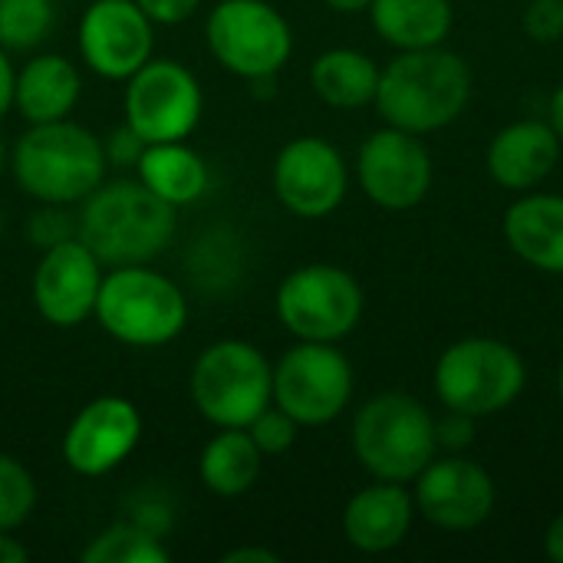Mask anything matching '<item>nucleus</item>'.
I'll list each match as a JSON object with an SVG mask.
<instances>
[{
	"label": "nucleus",
	"instance_id": "obj_1",
	"mask_svg": "<svg viewBox=\"0 0 563 563\" xmlns=\"http://www.w3.org/2000/svg\"><path fill=\"white\" fill-rule=\"evenodd\" d=\"M178 231V208L148 191L139 178L102 181L79 208V241L102 267L152 264Z\"/></svg>",
	"mask_w": 563,
	"mask_h": 563
},
{
	"label": "nucleus",
	"instance_id": "obj_40",
	"mask_svg": "<svg viewBox=\"0 0 563 563\" xmlns=\"http://www.w3.org/2000/svg\"><path fill=\"white\" fill-rule=\"evenodd\" d=\"M551 125H554V132L561 135L563 142V82L554 89V96H551Z\"/></svg>",
	"mask_w": 563,
	"mask_h": 563
},
{
	"label": "nucleus",
	"instance_id": "obj_5",
	"mask_svg": "<svg viewBox=\"0 0 563 563\" xmlns=\"http://www.w3.org/2000/svg\"><path fill=\"white\" fill-rule=\"evenodd\" d=\"M435 449V419L409 393H379L353 419V452L376 482H416Z\"/></svg>",
	"mask_w": 563,
	"mask_h": 563
},
{
	"label": "nucleus",
	"instance_id": "obj_16",
	"mask_svg": "<svg viewBox=\"0 0 563 563\" xmlns=\"http://www.w3.org/2000/svg\"><path fill=\"white\" fill-rule=\"evenodd\" d=\"M102 277V261L79 238L53 244L33 271V307L49 327H79L96 313Z\"/></svg>",
	"mask_w": 563,
	"mask_h": 563
},
{
	"label": "nucleus",
	"instance_id": "obj_12",
	"mask_svg": "<svg viewBox=\"0 0 563 563\" xmlns=\"http://www.w3.org/2000/svg\"><path fill=\"white\" fill-rule=\"evenodd\" d=\"M432 155L422 135L386 125L373 132L356 155V178L363 195L386 211L416 208L432 188Z\"/></svg>",
	"mask_w": 563,
	"mask_h": 563
},
{
	"label": "nucleus",
	"instance_id": "obj_35",
	"mask_svg": "<svg viewBox=\"0 0 563 563\" xmlns=\"http://www.w3.org/2000/svg\"><path fill=\"white\" fill-rule=\"evenodd\" d=\"M145 13H148V20L152 23H158V26H175V23H181V20H188L198 7H201V0H135Z\"/></svg>",
	"mask_w": 563,
	"mask_h": 563
},
{
	"label": "nucleus",
	"instance_id": "obj_14",
	"mask_svg": "<svg viewBox=\"0 0 563 563\" xmlns=\"http://www.w3.org/2000/svg\"><path fill=\"white\" fill-rule=\"evenodd\" d=\"M155 49V23L135 0H96L79 20L82 63L112 82L139 73Z\"/></svg>",
	"mask_w": 563,
	"mask_h": 563
},
{
	"label": "nucleus",
	"instance_id": "obj_25",
	"mask_svg": "<svg viewBox=\"0 0 563 563\" xmlns=\"http://www.w3.org/2000/svg\"><path fill=\"white\" fill-rule=\"evenodd\" d=\"M310 86L333 109H363L376 99L379 66L373 56H366L360 49L336 46L313 59Z\"/></svg>",
	"mask_w": 563,
	"mask_h": 563
},
{
	"label": "nucleus",
	"instance_id": "obj_19",
	"mask_svg": "<svg viewBox=\"0 0 563 563\" xmlns=\"http://www.w3.org/2000/svg\"><path fill=\"white\" fill-rule=\"evenodd\" d=\"M416 521V498L406 485L376 482L356 492L343 511V538L363 554H386L399 548Z\"/></svg>",
	"mask_w": 563,
	"mask_h": 563
},
{
	"label": "nucleus",
	"instance_id": "obj_43",
	"mask_svg": "<svg viewBox=\"0 0 563 563\" xmlns=\"http://www.w3.org/2000/svg\"><path fill=\"white\" fill-rule=\"evenodd\" d=\"M558 393H561V402H563V366H561V376H558Z\"/></svg>",
	"mask_w": 563,
	"mask_h": 563
},
{
	"label": "nucleus",
	"instance_id": "obj_8",
	"mask_svg": "<svg viewBox=\"0 0 563 563\" xmlns=\"http://www.w3.org/2000/svg\"><path fill=\"white\" fill-rule=\"evenodd\" d=\"M363 287L336 264H303L277 287V320L310 343H340L363 320Z\"/></svg>",
	"mask_w": 563,
	"mask_h": 563
},
{
	"label": "nucleus",
	"instance_id": "obj_36",
	"mask_svg": "<svg viewBox=\"0 0 563 563\" xmlns=\"http://www.w3.org/2000/svg\"><path fill=\"white\" fill-rule=\"evenodd\" d=\"M13 86H16V69L7 56V46H0V119L13 109Z\"/></svg>",
	"mask_w": 563,
	"mask_h": 563
},
{
	"label": "nucleus",
	"instance_id": "obj_13",
	"mask_svg": "<svg viewBox=\"0 0 563 563\" xmlns=\"http://www.w3.org/2000/svg\"><path fill=\"white\" fill-rule=\"evenodd\" d=\"M271 178L277 201L303 221L333 214L350 188V168L340 148L320 135L290 139L277 152Z\"/></svg>",
	"mask_w": 563,
	"mask_h": 563
},
{
	"label": "nucleus",
	"instance_id": "obj_29",
	"mask_svg": "<svg viewBox=\"0 0 563 563\" xmlns=\"http://www.w3.org/2000/svg\"><path fill=\"white\" fill-rule=\"evenodd\" d=\"M26 238L46 251L53 244H63L69 238H79V218L66 211V205H40L26 221Z\"/></svg>",
	"mask_w": 563,
	"mask_h": 563
},
{
	"label": "nucleus",
	"instance_id": "obj_11",
	"mask_svg": "<svg viewBox=\"0 0 563 563\" xmlns=\"http://www.w3.org/2000/svg\"><path fill=\"white\" fill-rule=\"evenodd\" d=\"M353 399V366L336 343L300 340L274 366V406L297 426H327Z\"/></svg>",
	"mask_w": 563,
	"mask_h": 563
},
{
	"label": "nucleus",
	"instance_id": "obj_4",
	"mask_svg": "<svg viewBox=\"0 0 563 563\" xmlns=\"http://www.w3.org/2000/svg\"><path fill=\"white\" fill-rule=\"evenodd\" d=\"M92 317L112 340L135 350H155L181 336L188 300L172 277L148 264L109 267Z\"/></svg>",
	"mask_w": 563,
	"mask_h": 563
},
{
	"label": "nucleus",
	"instance_id": "obj_39",
	"mask_svg": "<svg viewBox=\"0 0 563 563\" xmlns=\"http://www.w3.org/2000/svg\"><path fill=\"white\" fill-rule=\"evenodd\" d=\"M544 551H548L551 561L563 563V515H558V518L551 521V528H548V534H544Z\"/></svg>",
	"mask_w": 563,
	"mask_h": 563
},
{
	"label": "nucleus",
	"instance_id": "obj_28",
	"mask_svg": "<svg viewBox=\"0 0 563 563\" xmlns=\"http://www.w3.org/2000/svg\"><path fill=\"white\" fill-rule=\"evenodd\" d=\"M36 508V482L30 468L0 452V531H16L30 521Z\"/></svg>",
	"mask_w": 563,
	"mask_h": 563
},
{
	"label": "nucleus",
	"instance_id": "obj_24",
	"mask_svg": "<svg viewBox=\"0 0 563 563\" xmlns=\"http://www.w3.org/2000/svg\"><path fill=\"white\" fill-rule=\"evenodd\" d=\"M369 20L389 46H442L452 30V0H373Z\"/></svg>",
	"mask_w": 563,
	"mask_h": 563
},
{
	"label": "nucleus",
	"instance_id": "obj_30",
	"mask_svg": "<svg viewBox=\"0 0 563 563\" xmlns=\"http://www.w3.org/2000/svg\"><path fill=\"white\" fill-rule=\"evenodd\" d=\"M297 429H300V426H297L280 406H274V402L247 426L254 445H257L264 455H284V452L297 442Z\"/></svg>",
	"mask_w": 563,
	"mask_h": 563
},
{
	"label": "nucleus",
	"instance_id": "obj_18",
	"mask_svg": "<svg viewBox=\"0 0 563 563\" xmlns=\"http://www.w3.org/2000/svg\"><path fill=\"white\" fill-rule=\"evenodd\" d=\"M561 135L551 122L521 119L505 125L485 152L488 175L508 191H531L538 188L554 165L561 162Z\"/></svg>",
	"mask_w": 563,
	"mask_h": 563
},
{
	"label": "nucleus",
	"instance_id": "obj_26",
	"mask_svg": "<svg viewBox=\"0 0 563 563\" xmlns=\"http://www.w3.org/2000/svg\"><path fill=\"white\" fill-rule=\"evenodd\" d=\"M86 563H168L172 554L162 544V538L142 531L139 525L115 521L112 528H106L102 534H96L86 551H82Z\"/></svg>",
	"mask_w": 563,
	"mask_h": 563
},
{
	"label": "nucleus",
	"instance_id": "obj_31",
	"mask_svg": "<svg viewBox=\"0 0 563 563\" xmlns=\"http://www.w3.org/2000/svg\"><path fill=\"white\" fill-rule=\"evenodd\" d=\"M525 30L538 43H558L563 36V0H531L525 10Z\"/></svg>",
	"mask_w": 563,
	"mask_h": 563
},
{
	"label": "nucleus",
	"instance_id": "obj_38",
	"mask_svg": "<svg viewBox=\"0 0 563 563\" xmlns=\"http://www.w3.org/2000/svg\"><path fill=\"white\" fill-rule=\"evenodd\" d=\"M30 561L26 544H20L16 538H10V531H0V563H23Z\"/></svg>",
	"mask_w": 563,
	"mask_h": 563
},
{
	"label": "nucleus",
	"instance_id": "obj_6",
	"mask_svg": "<svg viewBox=\"0 0 563 563\" xmlns=\"http://www.w3.org/2000/svg\"><path fill=\"white\" fill-rule=\"evenodd\" d=\"M191 402L214 429H247L274 402V366L247 340H218L191 366Z\"/></svg>",
	"mask_w": 563,
	"mask_h": 563
},
{
	"label": "nucleus",
	"instance_id": "obj_15",
	"mask_svg": "<svg viewBox=\"0 0 563 563\" xmlns=\"http://www.w3.org/2000/svg\"><path fill=\"white\" fill-rule=\"evenodd\" d=\"M142 442V416L125 396L86 402L63 432V462L82 478H102L125 465Z\"/></svg>",
	"mask_w": 563,
	"mask_h": 563
},
{
	"label": "nucleus",
	"instance_id": "obj_37",
	"mask_svg": "<svg viewBox=\"0 0 563 563\" xmlns=\"http://www.w3.org/2000/svg\"><path fill=\"white\" fill-rule=\"evenodd\" d=\"M221 563H280V558L267 548H234L221 558Z\"/></svg>",
	"mask_w": 563,
	"mask_h": 563
},
{
	"label": "nucleus",
	"instance_id": "obj_32",
	"mask_svg": "<svg viewBox=\"0 0 563 563\" xmlns=\"http://www.w3.org/2000/svg\"><path fill=\"white\" fill-rule=\"evenodd\" d=\"M129 521L155 538H165L172 531V505L158 495H135L129 508Z\"/></svg>",
	"mask_w": 563,
	"mask_h": 563
},
{
	"label": "nucleus",
	"instance_id": "obj_10",
	"mask_svg": "<svg viewBox=\"0 0 563 563\" xmlns=\"http://www.w3.org/2000/svg\"><path fill=\"white\" fill-rule=\"evenodd\" d=\"M122 112L145 145L185 142L201 122L205 92L185 63L152 56L139 73L125 79Z\"/></svg>",
	"mask_w": 563,
	"mask_h": 563
},
{
	"label": "nucleus",
	"instance_id": "obj_27",
	"mask_svg": "<svg viewBox=\"0 0 563 563\" xmlns=\"http://www.w3.org/2000/svg\"><path fill=\"white\" fill-rule=\"evenodd\" d=\"M53 0H0V46L33 49L53 30Z\"/></svg>",
	"mask_w": 563,
	"mask_h": 563
},
{
	"label": "nucleus",
	"instance_id": "obj_17",
	"mask_svg": "<svg viewBox=\"0 0 563 563\" xmlns=\"http://www.w3.org/2000/svg\"><path fill=\"white\" fill-rule=\"evenodd\" d=\"M416 511L442 531H475L495 511V478L472 459H432L416 478Z\"/></svg>",
	"mask_w": 563,
	"mask_h": 563
},
{
	"label": "nucleus",
	"instance_id": "obj_34",
	"mask_svg": "<svg viewBox=\"0 0 563 563\" xmlns=\"http://www.w3.org/2000/svg\"><path fill=\"white\" fill-rule=\"evenodd\" d=\"M472 439H475V419L472 416L449 412L442 422H435V442H439V449L462 452V449L472 445Z\"/></svg>",
	"mask_w": 563,
	"mask_h": 563
},
{
	"label": "nucleus",
	"instance_id": "obj_22",
	"mask_svg": "<svg viewBox=\"0 0 563 563\" xmlns=\"http://www.w3.org/2000/svg\"><path fill=\"white\" fill-rule=\"evenodd\" d=\"M139 181L155 191L172 208L195 205L208 195L211 168L208 162L185 142H152L145 145L139 165Z\"/></svg>",
	"mask_w": 563,
	"mask_h": 563
},
{
	"label": "nucleus",
	"instance_id": "obj_41",
	"mask_svg": "<svg viewBox=\"0 0 563 563\" xmlns=\"http://www.w3.org/2000/svg\"><path fill=\"white\" fill-rule=\"evenodd\" d=\"M323 3L336 13H360V10H369L373 0H323Z\"/></svg>",
	"mask_w": 563,
	"mask_h": 563
},
{
	"label": "nucleus",
	"instance_id": "obj_21",
	"mask_svg": "<svg viewBox=\"0 0 563 563\" xmlns=\"http://www.w3.org/2000/svg\"><path fill=\"white\" fill-rule=\"evenodd\" d=\"M505 241L525 264L563 274V195H525L505 211Z\"/></svg>",
	"mask_w": 563,
	"mask_h": 563
},
{
	"label": "nucleus",
	"instance_id": "obj_3",
	"mask_svg": "<svg viewBox=\"0 0 563 563\" xmlns=\"http://www.w3.org/2000/svg\"><path fill=\"white\" fill-rule=\"evenodd\" d=\"M10 172L23 195L40 205H82L109 172L102 139L73 119L26 125L13 142Z\"/></svg>",
	"mask_w": 563,
	"mask_h": 563
},
{
	"label": "nucleus",
	"instance_id": "obj_2",
	"mask_svg": "<svg viewBox=\"0 0 563 563\" xmlns=\"http://www.w3.org/2000/svg\"><path fill=\"white\" fill-rule=\"evenodd\" d=\"M472 99L468 63L445 49H402L393 63L379 69L376 109L386 125L406 129L412 135H429L452 125Z\"/></svg>",
	"mask_w": 563,
	"mask_h": 563
},
{
	"label": "nucleus",
	"instance_id": "obj_44",
	"mask_svg": "<svg viewBox=\"0 0 563 563\" xmlns=\"http://www.w3.org/2000/svg\"><path fill=\"white\" fill-rule=\"evenodd\" d=\"M0 231H3V211H0Z\"/></svg>",
	"mask_w": 563,
	"mask_h": 563
},
{
	"label": "nucleus",
	"instance_id": "obj_33",
	"mask_svg": "<svg viewBox=\"0 0 563 563\" xmlns=\"http://www.w3.org/2000/svg\"><path fill=\"white\" fill-rule=\"evenodd\" d=\"M102 148H106V162H109L112 168H135L139 158H142V152H145V142H142L139 132L125 122V125H119V129L102 142Z\"/></svg>",
	"mask_w": 563,
	"mask_h": 563
},
{
	"label": "nucleus",
	"instance_id": "obj_23",
	"mask_svg": "<svg viewBox=\"0 0 563 563\" xmlns=\"http://www.w3.org/2000/svg\"><path fill=\"white\" fill-rule=\"evenodd\" d=\"M264 468V452L254 445L247 429H218L201 449L198 475L201 485L218 498H241L247 495Z\"/></svg>",
	"mask_w": 563,
	"mask_h": 563
},
{
	"label": "nucleus",
	"instance_id": "obj_20",
	"mask_svg": "<svg viewBox=\"0 0 563 563\" xmlns=\"http://www.w3.org/2000/svg\"><path fill=\"white\" fill-rule=\"evenodd\" d=\"M79 96H82V79L76 63H69L59 53H40L16 73L13 109L23 115L26 125H40V122L69 119Z\"/></svg>",
	"mask_w": 563,
	"mask_h": 563
},
{
	"label": "nucleus",
	"instance_id": "obj_7",
	"mask_svg": "<svg viewBox=\"0 0 563 563\" xmlns=\"http://www.w3.org/2000/svg\"><path fill=\"white\" fill-rule=\"evenodd\" d=\"M528 383L525 360L515 346L492 336L452 343L435 363V396L449 412L472 419L498 416L521 396Z\"/></svg>",
	"mask_w": 563,
	"mask_h": 563
},
{
	"label": "nucleus",
	"instance_id": "obj_42",
	"mask_svg": "<svg viewBox=\"0 0 563 563\" xmlns=\"http://www.w3.org/2000/svg\"><path fill=\"white\" fill-rule=\"evenodd\" d=\"M3 162H7V145H3V139H0V172H3Z\"/></svg>",
	"mask_w": 563,
	"mask_h": 563
},
{
	"label": "nucleus",
	"instance_id": "obj_9",
	"mask_svg": "<svg viewBox=\"0 0 563 563\" xmlns=\"http://www.w3.org/2000/svg\"><path fill=\"white\" fill-rule=\"evenodd\" d=\"M211 56L241 79H267L294 53L287 16L267 0H221L205 26Z\"/></svg>",
	"mask_w": 563,
	"mask_h": 563
}]
</instances>
